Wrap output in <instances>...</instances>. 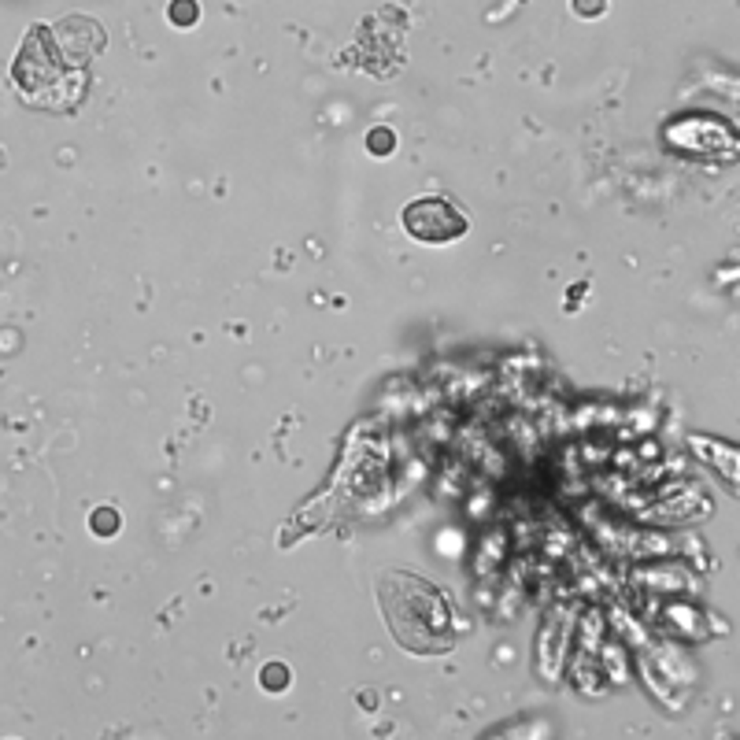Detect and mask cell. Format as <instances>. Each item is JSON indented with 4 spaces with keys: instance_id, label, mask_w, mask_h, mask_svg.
I'll return each mask as SVG.
<instances>
[{
    "instance_id": "8992f818",
    "label": "cell",
    "mask_w": 740,
    "mask_h": 740,
    "mask_svg": "<svg viewBox=\"0 0 740 740\" xmlns=\"http://www.w3.org/2000/svg\"><path fill=\"white\" fill-rule=\"evenodd\" d=\"M366 149H370V156H393L396 134H393L389 127H375V130L366 134Z\"/></svg>"
},
{
    "instance_id": "7a4b0ae2",
    "label": "cell",
    "mask_w": 740,
    "mask_h": 740,
    "mask_svg": "<svg viewBox=\"0 0 740 740\" xmlns=\"http://www.w3.org/2000/svg\"><path fill=\"white\" fill-rule=\"evenodd\" d=\"M467 215L441 197H422L404 208V230L422 244H448L467 233Z\"/></svg>"
},
{
    "instance_id": "6da1fadb",
    "label": "cell",
    "mask_w": 740,
    "mask_h": 740,
    "mask_svg": "<svg viewBox=\"0 0 740 740\" xmlns=\"http://www.w3.org/2000/svg\"><path fill=\"white\" fill-rule=\"evenodd\" d=\"M382 607L393 619V633L415 652H441L452 633V611L434 585L407 574H393L382 585Z\"/></svg>"
},
{
    "instance_id": "ba28073f",
    "label": "cell",
    "mask_w": 740,
    "mask_h": 740,
    "mask_svg": "<svg viewBox=\"0 0 740 740\" xmlns=\"http://www.w3.org/2000/svg\"><path fill=\"white\" fill-rule=\"evenodd\" d=\"M260 682H263V689L282 693V689H285V682H289V670H285L282 663H271V666H263V670H260Z\"/></svg>"
},
{
    "instance_id": "30bf717a",
    "label": "cell",
    "mask_w": 740,
    "mask_h": 740,
    "mask_svg": "<svg viewBox=\"0 0 740 740\" xmlns=\"http://www.w3.org/2000/svg\"><path fill=\"white\" fill-rule=\"evenodd\" d=\"M603 8H607V0H574V12H578V15H585V19L603 15Z\"/></svg>"
},
{
    "instance_id": "277c9868",
    "label": "cell",
    "mask_w": 740,
    "mask_h": 740,
    "mask_svg": "<svg viewBox=\"0 0 740 740\" xmlns=\"http://www.w3.org/2000/svg\"><path fill=\"white\" fill-rule=\"evenodd\" d=\"M52 37H56V48L64 59H71V64H86V59H93L100 48H104V34L93 19L86 15H71L64 23L52 26Z\"/></svg>"
},
{
    "instance_id": "52a82bcc",
    "label": "cell",
    "mask_w": 740,
    "mask_h": 740,
    "mask_svg": "<svg viewBox=\"0 0 740 740\" xmlns=\"http://www.w3.org/2000/svg\"><path fill=\"white\" fill-rule=\"evenodd\" d=\"M167 15H170L174 26H193L197 15H200V8H197V0H174Z\"/></svg>"
},
{
    "instance_id": "5b68a950",
    "label": "cell",
    "mask_w": 740,
    "mask_h": 740,
    "mask_svg": "<svg viewBox=\"0 0 740 740\" xmlns=\"http://www.w3.org/2000/svg\"><path fill=\"white\" fill-rule=\"evenodd\" d=\"M685 127L696 130V138H682V145L689 152H714V134L729 130V127H714V122H707V118H689Z\"/></svg>"
},
{
    "instance_id": "9c48e42d",
    "label": "cell",
    "mask_w": 740,
    "mask_h": 740,
    "mask_svg": "<svg viewBox=\"0 0 740 740\" xmlns=\"http://www.w3.org/2000/svg\"><path fill=\"white\" fill-rule=\"evenodd\" d=\"M93 529H97V537H111L115 529H118V515L111 511V508H100V511H93Z\"/></svg>"
},
{
    "instance_id": "3957f363",
    "label": "cell",
    "mask_w": 740,
    "mask_h": 740,
    "mask_svg": "<svg viewBox=\"0 0 740 740\" xmlns=\"http://www.w3.org/2000/svg\"><path fill=\"white\" fill-rule=\"evenodd\" d=\"M59 48L48 26H34L30 37L23 41V52L15 59V82L23 86V93L37 97L41 89H52L59 78H64V67H59Z\"/></svg>"
}]
</instances>
